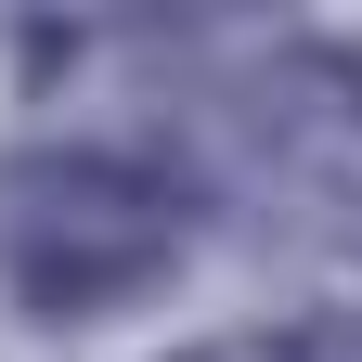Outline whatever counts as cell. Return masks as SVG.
Masks as SVG:
<instances>
[{"label":"cell","instance_id":"6da1fadb","mask_svg":"<svg viewBox=\"0 0 362 362\" xmlns=\"http://www.w3.org/2000/svg\"><path fill=\"white\" fill-rule=\"evenodd\" d=\"M194 246V194L129 143H39L0 168V285L39 324H104Z\"/></svg>","mask_w":362,"mask_h":362},{"label":"cell","instance_id":"7a4b0ae2","mask_svg":"<svg viewBox=\"0 0 362 362\" xmlns=\"http://www.w3.org/2000/svg\"><path fill=\"white\" fill-rule=\"evenodd\" d=\"M168 362H310V337H272V324H246V337H194V349H168Z\"/></svg>","mask_w":362,"mask_h":362}]
</instances>
